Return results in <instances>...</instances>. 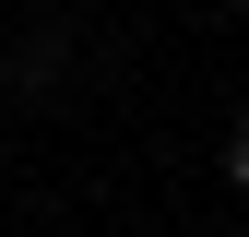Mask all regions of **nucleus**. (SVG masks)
Masks as SVG:
<instances>
[{"mask_svg": "<svg viewBox=\"0 0 249 237\" xmlns=\"http://www.w3.org/2000/svg\"><path fill=\"white\" fill-rule=\"evenodd\" d=\"M226 178H237V190H249V118H237V131H226Z\"/></svg>", "mask_w": 249, "mask_h": 237, "instance_id": "obj_1", "label": "nucleus"}]
</instances>
